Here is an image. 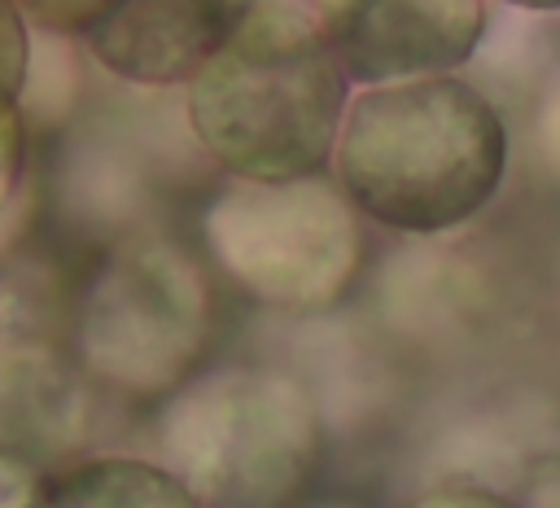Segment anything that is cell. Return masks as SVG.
<instances>
[{"label": "cell", "mask_w": 560, "mask_h": 508, "mask_svg": "<svg viewBox=\"0 0 560 508\" xmlns=\"http://www.w3.org/2000/svg\"><path fill=\"white\" fill-rule=\"evenodd\" d=\"M508 127L490 96L455 74L359 88L332 149V175L381 228L433 236L499 193Z\"/></svg>", "instance_id": "6da1fadb"}, {"label": "cell", "mask_w": 560, "mask_h": 508, "mask_svg": "<svg viewBox=\"0 0 560 508\" xmlns=\"http://www.w3.org/2000/svg\"><path fill=\"white\" fill-rule=\"evenodd\" d=\"M350 79L306 13L249 9L241 31L184 83L197 145L228 175L298 180L332 162Z\"/></svg>", "instance_id": "7a4b0ae2"}, {"label": "cell", "mask_w": 560, "mask_h": 508, "mask_svg": "<svg viewBox=\"0 0 560 508\" xmlns=\"http://www.w3.org/2000/svg\"><path fill=\"white\" fill-rule=\"evenodd\" d=\"M153 438L206 508H293L324 455L311 390L271 363L197 372L158 403Z\"/></svg>", "instance_id": "3957f363"}, {"label": "cell", "mask_w": 560, "mask_h": 508, "mask_svg": "<svg viewBox=\"0 0 560 508\" xmlns=\"http://www.w3.org/2000/svg\"><path fill=\"white\" fill-rule=\"evenodd\" d=\"M197 241L223 285L284 315L328 311L363 263L359 210L324 171L298 180L228 175L197 215Z\"/></svg>", "instance_id": "277c9868"}, {"label": "cell", "mask_w": 560, "mask_h": 508, "mask_svg": "<svg viewBox=\"0 0 560 508\" xmlns=\"http://www.w3.org/2000/svg\"><path fill=\"white\" fill-rule=\"evenodd\" d=\"M214 337V272L171 236H136L101 258L74 315L79 368L118 399H171Z\"/></svg>", "instance_id": "5b68a950"}, {"label": "cell", "mask_w": 560, "mask_h": 508, "mask_svg": "<svg viewBox=\"0 0 560 508\" xmlns=\"http://www.w3.org/2000/svg\"><path fill=\"white\" fill-rule=\"evenodd\" d=\"M319 31L359 88L455 74L486 35V0H319Z\"/></svg>", "instance_id": "8992f818"}, {"label": "cell", "mask_w": 560, "mask_h": 508, "mask_svg": "<svg viewBox=\"0 0 560 508\" xmlns=\"http://www.w3.org/2000/svg\"><path fill=\"white\" fill-rule=\"evenodd\" d=\"M254 0H114L83 35L96 66L136 88L188 83L249 18Z\"/></svg>", "instance_id": "52a82bcc"}, {"label": "cell", "mask_w": 560, "mask_h": 508, "mask_svg": "<svg viewBox=\"0 0 560 508\" xmlns=\"http://www.w3.org/2000/svg\"><path fill=\"white\" fill-rule=\"evenodd\" d=\"M88 420L74 368L48 346L0 342V451L31 464L66 455Z\"/></svg>", "instance_id": "ba28073f"}, {"label": "cell", "mask_w": 560, "mask_h": 508, "mask_svg": "<svg viewBox=\"0 0 560 508\" xmlns=\"http://www.w3.org/2000/svg\"><path fill=\"white\" fill-rule=\"evenodd\" d=\"M44 508H206V504L162 460L83 455L48 473Z\"/></svg>", "instance_id": "9c48e42d"}, {"label": "cell", "mask_w": 560, "mask_h": 508, "mask_svg": "<svg viewBox=\"0 0 560 508\" xmlns=\"http://www.w3.org/2000/svg\"><path fill=\"white\" fill-rule=\"evenodd\" d=\"M31 22L13 0H0V114L22 109L31 83Z\"/></svg>", "instance_id": "30bf717a"}, {"label": "cell", "mask_w": 560, "mask_h": 508, "mask_svg": "<svg viewBox=\"0 0 560 508\" xmlns=\"http://www.w3.org/2000/svg\"><path fill=\"white\" fill-rule=\"evenodd\" d=\"M13 4L31 22V31L70 39V35H88L114 0H13Z\"/></svg>", "instance_id": "8fae6325"}, {"label": "cell", "mask_w": 560, "mask_h": 508, "mask_svg": "<svg viewBox=\"0 0 560 508\" xmlns=\"http://www.w3.org/2000/svg\"><path fill=\"white\" fill-rule=\"evenodd\" d=\"M44 482L48 473L31 460L0 451V508H44Z\"/></svg>", "instance_id": "7c38bea8"}, {"label": "cell", "mask_w": 560, "mask_h": 508, "mask_svg": "<svg viewBox=\"0 0 560 508\" xmlns=\"http://www.w3.org/2000/svg\"><path fill=\"white\" fill-rule=\"evenodd\" d=\"M22 171H26V109H9L0 114V210L22 184Z\"/></svg>", "instance_id": "4fadbf2b"}, {"label": "cell", "mask_w": 560, "mask_h": 508, "mask_svg": "<svg viewBox=\"0 0 560 508\" xmlns=\"http://www.w3.org/2000/svg\"><path fill=\"white\" fill-rule=\"evenodd\" d=\"M407 508H512V504L490 490H477V486H442V490L411 499Z\"/></svg>", "instance_id": "5bb4252c"}, {"label": "cell", "mask_w": 560, "mask_h": 508, "mask_svg": "<svg viewBox=\"0 0 560 508\" xmlns=\"http://www.w3.org/2000/svg\"><path fill=\"white\" fill-rule=\"evenodd\" d=\"M258 9H284V13H306V18H315L319 22V0H254ZM249 4V9H254Z\"/></svg>", "instance_id": "9a60e30c"}, {"label": "cell", "mask_w": 560, "mask_h": 508, "mask_svg": "<svg viewBox=\"0 0 560 508\" xmlns=\"http://www.w3.org/2000/svg\"><path fill=\"white\" fill-rule=\"evenodd\" d=\"M503 4H516V9H538V13L560 9V0H503Z\"/></svg>", "instance_id": "2e32d148"}]
</instances>
